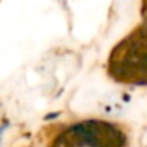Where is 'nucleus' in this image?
Here are the masks:
<instances>
[{"label": "nucleus", "instance_id": "obj_1", "mask_svg": "<svg viewBox=\"0 0 147 147\" xmlns=\"http://www.w3.org/2000/svg\"><path fill=\"white\" fill-rule=\"evenodd\" d=\"M112 78L147 84V0H141V21L111 52Z\"/></svg>", "mask_w": 147, "mask_h": 147}]
</instances>
